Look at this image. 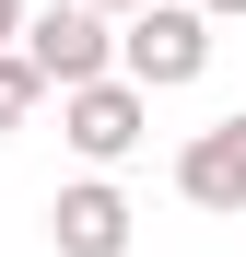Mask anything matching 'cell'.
<instances>
[{"label": "cell", "mask_w": 246, "mask_h": 257, "mask_svg": "<svg viewBox=\"0 0 246 257\" xmlns=\"http://www.w3.org/2000/svg\"><path fill=\"white\" fill-rule=\"evenodd\" d=\"M117 70H129L141 94L199 82V70H211V12H199V0H141V12L117 24Z\"/></svg>", "instance_id": "1"}, {"label": "cell", "mask_w": 246, "mask_h": 257, "mask_svg": "<svg viewBox=\"0 0 246 257\" xmlns=\"http://www.w3.org/2000/svg\"><path fill=\"white\" fill-rule=\"evenodd\" d=\"M141 128H152V94H141L129 70H106V82H82V94H59V141H70L82 164H129Z\"/></svg>", "instance_id": "2"}, {"label": "cell", "mask_w": 246, "mask_h": 257, "mask_svg": "<svg viewBox=\"0 0 246 257\" xmlns=\"http://www.w3.org/2000/svg\"><path fill=\"white\" fill-rule=\"evenodd\" d=\"M24 59L47 70V94H82V82L117 70V35H106L94 0H59V12H24Z\"/></svg>", "instance_id": "3"}, {"label": "cell", "mask_w": 246, "mask_h": 257, "mask_svg": "<svg viewBox=\"0 0 246 257\" xmlns=\"http://www.w3.org/2000/svg\"><path fill=\"white\" fill-rule=\"evenodd\" d=\"M47 234H59V257H129V199L106 176H82V187L47 199Z\"/></svg>", "instance_id": "4"}, {"label": "cell", "mask_w": 246, "mask_h": 257, "mask_svg": "<svg viewBox=\"0 0 246 257\" xmlns=\"http://www.w3.org/2000/svg\"><path fill=\"white\" fill-rule=\"evenodd\" d=\"M176 199H199V210H246V117L199 128V141L176 152Z\"/></svg>", "instance_id": "5"}, {"label": "cell", "mask_w": 246, "mask_h": 257, "mask_svg": "<svg viewBox=\"0 0 246 257\" xmlns=\"http://www.w3.org/2000/svg\"><path fill=\"white\" fill-rule=\"evenodd\" d=\"M35 105H47V70H35L24 47H0V128H24Z\"/></svg>", "instance_id": "6"}, {"label": "cell", "mask_w": 246, "mask_h": 257, "mask_svg": "<svg viewBox=\"0 0 246 257\" xmlns=\"http://www.w3.org/2000/svg\"><path fill=\"white\" fill-rule=\"evenodd\" d=\"M0 47H24V0H0Z\"/></svg>", "instance_id": "7"}, {"label": "cell", "mask_w": 246, "mask_h": 257, "mask_svg": "<svg viewBox=\"0 0 246 257\" xmlns=\"http://www.w3.org/2000/svg\"><path fill=\"white\" fill-rule=\"evenodd\" d=\"M199 12H211V24H234V12H246V0H199Z\"/></svg>", "instance_id": "8"}, {"label": "cell", "mask_w": 246, "mask_h": 257, "mask_svg": "<svg viewBox=\"0 0 246 257\" xmlns=\"http://www.w3.org/2000/svg\"><path fill=\"white\" fill-rule=\"evenodd\" d=\"M94 12H141V0H94Z\"/></svg>", "instance_id": "9"}]
</instances>
